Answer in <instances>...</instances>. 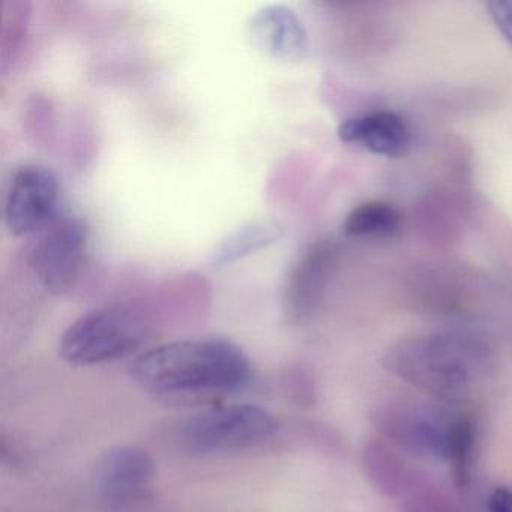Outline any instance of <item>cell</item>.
I'll return each mask as SVG.
<instances>
[{
  "mask_svg": "<svg viewBox=\"0 0 512 512\" xmlns=\"http://www.w3.org/2000/svg\"><path fill=\"white\" fill-rule=\"evenodd\" d=\"M488 8L497 28L512 44V0H496V2H490Z\"/></svg>",
  "mask_w": 512,
  "mask_h": 512,
  "instance_id": "cell-16",
  "label": "cell"
},
{
  "mask_svg": "<svg viewBox=\"0 0 512 512\" xmlns=\"http://www.w3.org/2000/svg\"><path fill=\"white\" fill-rule=\"evenodd\" d=\"M155 461L145 449L118 446L97 461L95 496L103 512H140L151 500Z\"/></svg>",
  "mask_w": 512,
  "mask_h": 512,
  "instance_id": "cell-5",
  "label": "cell"
},
{
  "mask_svg": "<svg viewBox=\"0 0 512 512\" xmlns=\"http://www.w3.org/2000/svg\"><path fill=\"white\" fill-rule=\"evenodd\" d=\"M401 217L394 206L383 202L362 203L344 221V233L350 238L383 239L400 229Z\"/></svg>",
  "mask_w": 512,
  "mask_h": 512,
  "instance_id": "cell-13",
  "label": "cell"
},
{
  "mask_svg": "<svg viewBox=\"0 0 512 512\" xmlns=\"http://www.w3.org/2000/svg\"><path fill=\"white\" fill-rule=\"evenodd\" d=\"M365 473L383 493L395 496L406 485V469L382 443H370L364 452Z\"/></svg>",
  "mask_w": 512,
  "mask_h": 512,
  "instance_id": "cell-14",
  "label": "cell"
},
{
  "mask_svg": "<svg viewBox=\"0 0 512 512\" xmlns=\"http://www.w3.org/2000/svg\"><path fill=\"white\" fill-rule=\"evenodd\" d=\"M283 238V227L274 221H253L227 233L209 254L211 268L233 265L251 254L266 250Z\"/></svg>",
  "mask_w": 512,
  "mask_h": 512,
  "instance_id": "cell-12",
  "label": "cell"
},
{
  "mask_svg": "<svg viewBox=\"0 0 512 512\" xmlns=\"http://www.w3.org/2000/svg\"><path fill=\"white\" fill-rule=\"evenodd\" d=\"M154 334V319L137 302L107 305L77 319L62 335L59 355L74 367H94L139 352Z\"/></svg>",
  "mask_w": 512,
  "mask_h": 512,
  "instance_id": "cell-3",
  "label": "cell"
},
{
  "mask_svg": "<svg viewBox=\"0 0 512 512\" xmlns=\"http://www.w3.org/2000/svg\"><path fill=\"white\" fill-rule=\"evenodd\" d=\"M278 422L253 404L214 407L176 427L179 448L191 455H218L254 448L274 436Z\"/></svg>",
  "mask_w": 512,
  "mask_h": 512,
  "instance_id": "cell-4",
  "label": "cell"
},
{
  "mask_svg": "<svg viewBox=\"0 0 512 512\" xmlns=\"http://www.w3.org/2000/svg\"><path fill=\"white\" fill-rule=\"evenodd\" d=\"M491 362L488 347L466 334H428L392 347L385 368L404 382L442 398L466 391Z\"/></svg>",
  "mask_w": 512,
  "mask_h": 512,
  "instance_id": "cell-2",
  "label": "cell"
},
{
  "mask_svg": "<svg viewBox=\"0 0 512 512\" xmlns=\"http://www.w3.org/2000/svg\"><path fill=\"white\" fill-rule=\"evenodd\" d=\"M250 31L260 49L278 61L298 62L307 56L308 37L292 8L266 5L251 17Z\"/></svg>",
  "mask_w": 512,
  "mask_h": 512,
  "instance_id": "cell-10",
  "label": "cell"
},
{
  "mask_svg": "<svg viewBox=\"0 0 512 512\" xmlns=\"http://www.w3.org/2000/svg\"><path fill=\"white\" fill-rule=\"evenodd\" d=\"M475 425L470 419L457 418L448 460L454 464L455 473L461 485L469 478L470 460H472L473 445H475Z\"/></svg>",
  "mask_w": 512,
  "mask_h": 512,
  "instance_id": "cell-15",
  "label": "cell"
},
{
  "mask_svg": "<svg viewBox=\"0 0 512 512\" xmlns=\"http://www.w3.org/2000/svg\"><path fill=\"white\" fill-rule=\"evenodd\" d=\"M59 182L46 167L23 166L14 173L5 202L11 235L43 232L58 218Z\"/></svg>",
  "mask_w": 512,
  "mask_h": 512,
  "instance_id": "cell-7",
  "label": "cell"
},
{
  "mask_svg": "<svg viewBox=\"0 0 512 512\" xmlns=\"http://www.w3.org/2000/svg\"><path fill=\"white\" fill-rule=\"evenodd\" d=\"M88 227L77 217H58L41 232L29 257L41 286L53 295L70 292L82 274Z\"/></svg>",
  "mask_w": 512,
  "mask_h": 512,
  "instance_id": "cell-6",
  "label": "cell"
},
{
  "mask_svg": "<svg viewBox=\"0 0 512 512\" xmlns=\"http://www.w3.org/2000/svg\"><path fill=\"white\" fill-rule=\"evenodd\" d=\"M488 512H512V488L500 485L488 497Z\"/></svg>",
  "mask_w": 512,
  "mask_h": 512,
  "instance_id": "cell-17",
  "label": "cell"
},
{
  "mask_svg": "<svg viewBox=\"0 0 512 512\" xmlns=\"http://www.w3.org/2000/svg\"><path fill=\"white\" fill-rule=\"evenodd\" d=\"M334 253L331 242H316L293 265L284 295L286 313L293 323L307 322L319 307Z\"/></svg>",
  "mask_w": 512,
  "mask_h": 512,
  "instance_id": "cell-9",
  "label": "cell"
},
{
  "mask_svg": "<svg viewBox=\"0 0 512 512\" xmlns=\"http://www.w3.org/2000/svg\"><path fill=\"white\" fill-rule=\"evenodd\" d=\"M338 136L343 142L362 146L371 154L392 158L403 155L410 142L406 122L391 112L347 119L340 125Z\"/></svg>",
  "mask_w": 512,
  "mask_h": 512,
  "instance_id": "cell-11",
  "label": "cell"
},
{
  "mask_svg": "<svg viewBox=\"0 0 512 512\" xmlns=\"http://www.w3.org/2000/svg\"><path fill=\"white\" fill-rule=\"evenodd\" d=\"M410 512H451V509L440 500H431V497H424L419 502L413 503Z\"/></svg>",
  "mask_w": 512,
  "mask_h": 512,
  "instance_id": "cell-18",
  "label": "cell"
},
{
  "mask_svg": "<svg viewBox=\"0 0 512 512\" xmlns=\"http://www.w3.org/2000/svg\"><path fill=\"white\" fill-rule=\"evenodd\" d=\"M134 382L157 398L188 400L230 394L247 385L250 359L224 338L173 341L142 353L131 367Z\"/></svg>",
  "mask_w": 512,
  "mask_h": 512,
  "instance_id": "cell-1",
  "label": "cell"
},
{
  "mask_svg": "<svg viewBox=\"0 0 512 512\" xmlns=\"http://www.w3.org/2000/svg\"><path fill=\"white\" fill-rule=\"evenodd\" d=\"M457 418L430 407H391L379 415L386 436L404 448L448 460Z\"/></svg>",
  "mask_w": 512,
  "mask_h": 512,
  "instance_id": "cell-8",
  "label": "cell"
}]
</instances>
